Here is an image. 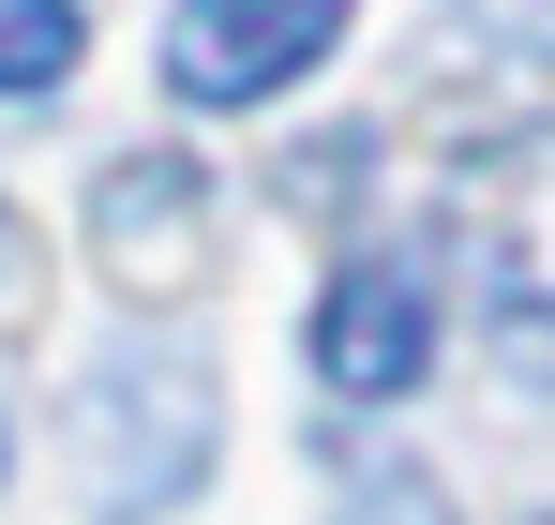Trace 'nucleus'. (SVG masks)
<instances>
[{"label": "nucleus", "instance_id": "obj_2", "mask_svg": "<svg viewBox=\"0 0 555 525\" xmlns=\"http://www.w3.org/2000/svg\"><path fill=\"white\" fill-rule=\"evenodd\" d=\"M346 0H181L166 15V90L181 105H271L331 61Z\"/></svg>", "mask_w": 555, "mask_h": 525}, {"label": "nucleus", "instance_id": "obj_1", "mask_svg": "<svg viewBox=\"0 0 555 525\" xmlns=\"http://www.w3.org/2000/svg\"><path fill=\"white\" fill-rule=\"evenodd\" d=\"M195 450H210V375L181 346H105L91 360V406H76V465H91V496L120 525L166 511L195 481Z\"/></svg>", "mask_w": 555, "mask_h": 525}, {"label": "nucleus", "instance_id": "obj_6", "mask_svg": "<svg viewBox=\"0 0 555 525\" xmlns=\"http://www.w3.org/2000/svg\"><path fill=\"white\" fill-rule=\"evenodd\" d=\"M0 285H30V241H15V226H0Z\"/></svg>", "mask_w": 555, "mask_h": 525}, {"label": "nucleus", "instance_id": "obj_4", "mask_svg": "<svg viewBox=\"0 0 555 525\" xmlns=\"http://www.w3.org/2000/svg\"><path fill=\"white\" fill-rule=\"evenodd\" d=\"M451 226H465V256H480V285H495L511 316H555V136L480 151Z\"/></svg>", "mask_w": 555, "mask_h": 525}, {"label": "nucleus", "instance_id": "obj_5", "mask_svg": "<svg viewBox=\"0 0 555 525\" xmlns=\"http://www.w3.org/2000/svg\"><path fill=\"white\" fill-rule=\"evenodd\" d=\"M76 76V0H0V90H61Z\"/></svg>", "mask_w": 555, "mask_h": 525}, {"label": "nucleus", "instance_id": "obj_3", "mask_svg": "<svg viewBox=\"0 0 555 525\" xmlns=\"http://www.w3.org/2000/svg\"><path fill=\"white\" fill-rule=\"evenodd\" d=\"M436 375V285L405 256H361L346 285H315V390L331 406H405Z\"/></svg>", "mask_w": 555, "mask_h": 525}]
</instances>
